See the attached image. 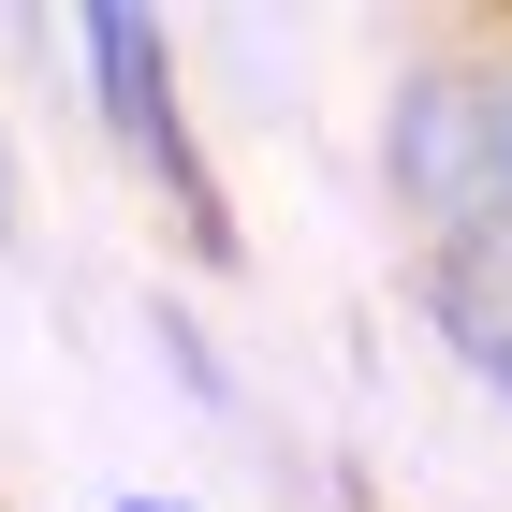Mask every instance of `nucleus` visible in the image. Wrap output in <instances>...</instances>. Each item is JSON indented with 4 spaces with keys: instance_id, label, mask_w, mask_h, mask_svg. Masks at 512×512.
<instances>
[{
    "instance_id": "5",
    "label": "nucleus",
    "mask_w": 512,
    "mask_h": 512,
    "mask_svg": "<svg viewBox=\"0 0 512 512\" xmlns=\"http://www.w3.org/2000/svg\"><path fill=\"white\" fill-rule=\"evenodd\" d=\"M118 512H176V498H118Z\"/></svg>"
},
{
    "instance_id": "3",
    "label": "nucleus",
    "mask_w": 512,
    "mask_h": 512,
    "mask_svg": "<svg viewBox=\"0 0 512 512\" xmlns=\"http://www.w3.org/2000/svg\"><path fill=\"white\" fill-rule=\"evenodd\" d=\"M483 118H498V220H512V30H483Z\"/></svg>"
},
{
    "instance_id": "2",
    "label": "nucleus",
    "mask_w": 512,
    "mask_h": 512,
    "mask_svg": "<svg viewBox=\"0 0 512 512\" xmlns=\"http://www.w3.org/2000/svg\"><path fill=\"white\" fill-rule=\"evenodd\" d=\"M425 322H439V352L512 410V220H469V235L425 249Z\"/></svg>"
},
{
    "instance_id": "4",
    "label": "nucleus",
    "mask_w": 512,
    "mask_h": 512,
    "mask_svg": "<svg viewBox=\"0 0 512 512\" xmlns=\"http://www.w3.org/2000/svg\"><path fill=\"white\" fill-rule=\"evenodd\" d=\"M0 235H15V176H0Z\"/></svg>"
},
{
    "instance_id": "1",
    "label": "nucleus",
    "mask_w": 512,
    "mask_h": 512,
    "mask_svg": "<svg viewBox=\"0 0 512 512\" xmlns=\"http://www.w3.org/2000/svg\"><path fill=\"white\" fill-rule=\"evenodd\" d=\"M59 44H74V74L103 88V103H88V118H103V147H118L132 176H147V191L176 205L205 249H220V176H205L191 103H176V30H161V15H74Z\"/></svg>"
}]
</instances>
